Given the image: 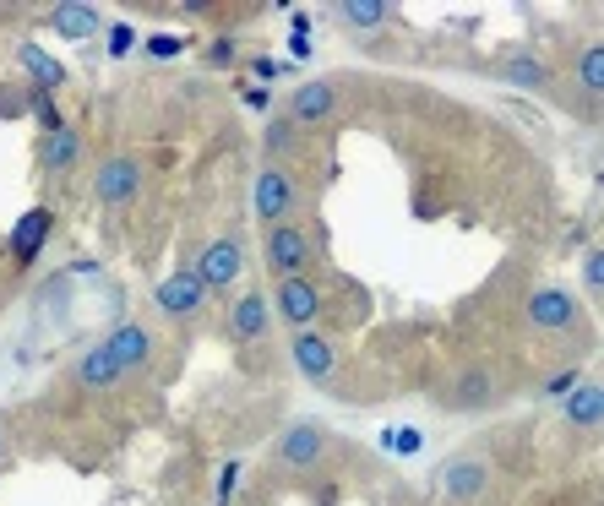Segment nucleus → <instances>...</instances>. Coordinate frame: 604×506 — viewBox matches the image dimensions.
I'll use <instances>...</instances> for the list:
<instances>
[{"mask_svg":"<svg viewBox=\"0 0 604 506\" xmlns=\"http://www.w3.org/2000/svg\"><path fill=\"white\" fill-rule=\"evenodd\" d=\"M289 207H294L289 175H283V169H262V175H256V213H262V224L267 229L283 224V218H289Z\"/></svg>","mask_w":604,"mask_h":506,"instance_id":"obj_7","label":"nucleus"},{"mask_svg":"<svg viewBox=\"0 0 604 506\" xmlns=\"http://www.w3.org/2000/svg\"><path fill=\"white\" fill-rule=\"evenodd\" d=\"M229 332H234L240 343H251V338H262V332H267V294H262V289H251L240 305H234Z\"/></svg>","mask_w":604,"mask_h":506,"instance_id":"obj_13","label":"nucleus"},{"mask_svg":"<svg viewBox=\"0 0 604 506\" xmlns=\"http://www.w3.org/2000/svg\"><path fill=\"white\" fill-rule=\"evenodd\" d=\"M441 490H447V496H458V501H479V496H485V463L447 468V474H441Z\"/></svg>","mask_w":604,"mask_h":506,"instance_id":"obj_15","label":"nucleus"},{"mask_svg":"<svg viewBox=\"0 0 604 506\" xmlns=\"http://www.w3.org/2000/svg\"><path fill=\"white\" fill-rule=\"evenodd\" d=\"M202 294H207V289H202V278H196V273H186V267H180V273L169 278L164 289H158V305H164L169 316H191L196 305H202Z\"/></svg>","mask_w":604,"mask_h":506,"instance_id":"obj_10","label":"nucleus"},{"mask_svg":"<svg viewBox=\"0 0 604 506\" xmlns=\"http://www.w3.org/2000/svg\"><path fill=\"white\" fill-rule=\"evenodd\" d=\"M137 180H142L137 158H104V169L93 175V196H98L104 207L137 202Z\"/></svg>","mask_w":604,"mask_h":506,"instance_id":"obj_2","label":"nucleus"},{"mask_svg":"<svg viewBox=\"0 0 604 506\" xmlns=\"http://www.w3.org/2000/svg\"><path fill=\"white\" fill-rule=\"evenodd\" d=\"M77 153H82V137L77 131H60V137H49V147H44V164L49 169H71Z\"/></svg>","mask_w":604,"mask_h":506,"instance_id":"obj_20","label":"nucleus"},{"mask_svg":"<svg viewBox=\"0 0 604 506\" xmlns=\"http://www.w3.org/2000/svg\"><path fill=\"white\" fill-rule=\"evenodd\" d=\"M289 142H294V126L289 120H273V126H267V147H273V153H289Z\"/></svg>","mask_w":604,"mask_h":506,"instance_id":"obj_25","label":"nucleus"},{"mask_svg":"<svg viewBox=\"0 0 604 506\" xmlns=\"http://www.w3.org/2000/svg\"><path fill=\"white\" fill-rule=\"evenodd\" d=\"M599 414H604L599 387H594V381H583V387H577L572 398H566V419H572V425H583V430H594V425H599Z\"/></svg>","mask_w":604,"mask_h":506,"instance_id":"obj_16","label":"nucleus"},{"mask_svg":"<svg viewBox=\"0 0 604 506\" xmlns=\"http://www.w3.org/2000/svg\"><path fill=\"white\" fill-rule=\"evenodd\" d=\"M22 66H28V71H33V82H39V88H55V82H60V77H66V71H60V60H49V55H44V49H33V44H28V49H22Z\"/></svg>","mask_w":604,"mask_h":506,"instance_id":"obj_21","label":"nucleus"},{"mask_svg":"<svg viewBox=\"0 0 604 506\" xmlns=\"http://www.w3.org/2000/svg\"><path fill=\"white\" fill-rule=\"evenodd\" d=\"M528 322L545 327V332H577L583 316H577V305H572L566 289H539L534 300H528Z\"/></svg>","mask_w":604,"mask_h":506,"instance_id":"obj_3","label":"nucleus"},{"mask_svg":"<svg viewBox=\"0 0 604 506\" xmlns=\"http://www.w3.org/2000/svg\"><path fill=\"white\" fill-rule=\"evenodd\" d=\"M109 354H115V360H120V370L142 365L147 354H153V332H147L142 322H126V327H115V338H109Z\"/></svg>","mask_w":604,"mask_h":506,"instance_id":"obj_12","label":"nucleus"},{"mask_svg":"<svg viewBox=\"0 0 604 506\" xmlns=\"http://www.w3.org/2000/svg\"><path fill=\"white\" fill-rule=\"evenodd\" d=\"M33 120H39V126L49 131V137H60V131H66V120H60V109L49 104L44 93H33Z\"/></svg>","mask_w":604,"mask_h":506,"instance_id":"obj_23","label":"nucleus"},{"mask_svg":"<svg viewBox=\"0 0 604 506\" xmlns=\"http://www.w3.org/2000/svg\"><path fill=\"white\" fill-rule=\"evenodd\" d=\"M507 82H528V88H545V71L534 60H507Z\"/></svg>","mask_w":604,"mask_h":506,"instance_id":"obj_24","label":"nucleus"},{"mask_svg":"<svg viewBox=\"0 0 604 506\" xmlns=\"http://www.w3.org/2000/svg\"><path fill=\"white\" fill-rule=\"evenodd\" d=\"M577 82H583L588 93H599V88H604V49H599V44H588V49H583V60H577Z\"/></svg>","mask_w":604,"mask_h":506,"instance_id":"obj_22","label":"nucleus"},{"mask_svg":"<svg viewBox=\"0 0 604 506\" xmlns=\"http://www.w3.org/2000/svg\"><path fill=\"white\" fill-rule=\"evenodd\" d=\"M262 251H267V267H273V273L300 278L305 267H311V251H316V245H311V234H305V229L273 224V229H267V245H262Z\"/></svg>","mask_w":604,"mask_h":506,"instance_id":"obj_1","label":"nucleus"},{"mask_svg":"<svg viewBox=\"0 0 604 506\" xmlns=\"http://www.w3.org/2000/svg\"><path fill=\"white\" fill-rule=\"evenodd\" d=\"M77 376H82V387H93V392H109L126 370H120V360L109 354V343H98V349L82 354V365H77Z\"/></svg>","mask_w":604,"mask_h":506,"instance_id":"obj_11","label":"nucleus"},{"mask_svg":"<svg viewBox=\"0 0 604 506\" xmlns=\"http://www.w3.org/2000/svg\"><path fill=\"white\" fill-rule=\"evenodd\" d=\"M583 278H588V289L599 294V283H604V262H599V251H588V267H583Z\"/></svg>","mask_w":604,"mask_h":506,"instance_id":"obj_26","label":"nucleus"},{"mask_svg":"<svg viewBox=\"0 0 604 506\" xmlns=\"http://www.w3.org/2000/svg\"><path fill=\"white\" fill-rule=\"evenodd\" d=\"M109 49H115V55H126V49H131V28H115V33H109Z\"/></svg>","mask_w":604,"mask_h":506,"instance_id":"obj_28","label":"nucleus"},{"mask_svg":"<svg viewBox=\"0 0 604 506\" xmlns=\"http://www.w3.org/2000/svg\"><path fill=\"white\" fill-rule=\"evenodd\" d=\"M11 109H22V93L17 88H0V115H11Z\"/></svg>","mask_w":604,"mask_h":506,"instance_id":"obj_27","label":"nucleus"},{"mask_svg":"<svg viewBox=\"0 0 604 506\" xmlns=\"http://www.w3.org/2000/svg\"><path fill=\"white\" fill-rule=\"evenodd\" d=\"M294 360H300V370H305V376H311V381H327L332 376V349H327V343L322 338H316V332H294Z\"/></svg>","mask_w":604,"mask_h":506,"instance_id":"obj_14","label":"nucleus"},{"mask_svg":"<svg viewBox=\"0 0 604 506\" xmlns=\"http://www.w3.org/2000/svg\"><path fill=\"white\" fill-rule=\"evenodd\" d=\"M327 452V436L311 425V419H300V425H289V436L278 441V463L283 468H316Z\"/></svg>","mask_w":604,"mask_h":506,"instance_id":"obj_6","label":"nucleus"},{"mask_svg":"<svg viewBox=\"0 0 604 506\" xmlns=\"http://www.w3.org/2000/svg\"><path fill=\"white\" fill-rule=\"evenodd\" d=\"M44 234H49V207H33V213L17 224V234H11V245H17V256H22V262H28V256H39Z\"/></svg>","mask_w":604,"mask_h":506,"instance_id":"obj_17","label":"nucleus"},{"mask_svg":"<svg viewBox=\"0 0 604 506\" xmlns=\"http://www.w3.org/2000/svg\"><path fill=\"white\" fill-rule=\"evenodd\" d=\"M332 109H338V88H332V82H305V88H294V98H289V120H300V126L327 120Z\"/></svg>","mask_w":604,"mask_h":506,"instance_id":"obj_9","label":"nucleus"},{"mask_svg":"<svg viewBox=\"0 0 604 506\" xmlns=\"http://www.w3.org/2000/svg\"><path fill=\"white\" fill-rule=\"evenodd\" d=\"M0 463H6V447H0Z\"/></svg>","mask_w":604,"mask_h":506,"instance_id":"obj_30","label":"nucleus"},{"mask_svg":"<svg viewBox=\"0 0 604 506\" xmlns=\"http://www.w3.org/2000/svg\"><path fill=\"white\" fill-rule=\"evenodd\" d=\"M49 28H60L66 39H82V33L98 28V11L93 6H55L49 11Z\"/></svg>","mask_w":604,"mask_h":506,"instance_id":"obj_18","label":"nucleus"},{"mask_svg":"<svg viewBox=\"0 0 604 506\" xmlns=\"http://www.w3.org/2000/svg\"><path fill=\"white\" fill-rule=\"evenodd\" d=\"M343 22L360 28V33H376V28H387V22H392V6H376V0H349V6H343Z\"/></svg>","mask_w":604,"mask_h":506,"instance_id":"obj_19","label":"nucleus"},{"mask_svg":"<svg viewBox=\"0 0 604 506\" xmlns=\"http://www.w3.org/2000/svg\"><path fill=\"white\" fill-rule=\"evenodd\" d=\"M278 311L289 327H311L322 311V289L311 278H278Z\"/></svg>","mask_w":604,"mask_h":506,"instance_id":"obj_4","label":"nucleus"},{"mask_svg":"<svg viewBox=\"0 0 604 506\" xmlns=\"http://www.w3.org/2000/svg\"><path fill=\"white\" fill-rule=\"evenodd\" d=\"M447 409H485L490 398H496V381H490V370H479V365H468L452 376V387H441L436 392Z\"/></svg>","mask_w":604,"mask_h":506,"instance_id":"obj_5","label":"nucleus"},{"mask_svg":"<svg viewBox=\"0 0 604 506\" xmlns=\"http://www.w3.org/2000/svg\"><path fill=\"white\" fill-rule=\"evenodd\" d=\"M240 240H213L202 251V262H196V278H202V289H224V283L240 278Z\"/></svg>","mask_w":604,"mask_h":506,"instance_id":"obj_8","label":"nucleus"},{"mask_svg":"<svg viewBox=\"0 0 604 506\" xmlns=\"http://www.w3.org/2000/svg\"><path fill=\"white\" fill-rule=\"evenodd\" d=\"M229 60H234V44L218 39V44H213V66H229Z\"/></svg>","mask_w":604,"mask_h":506,"instance_id":"obj_29","label":"nucleus"}]
</instances>
